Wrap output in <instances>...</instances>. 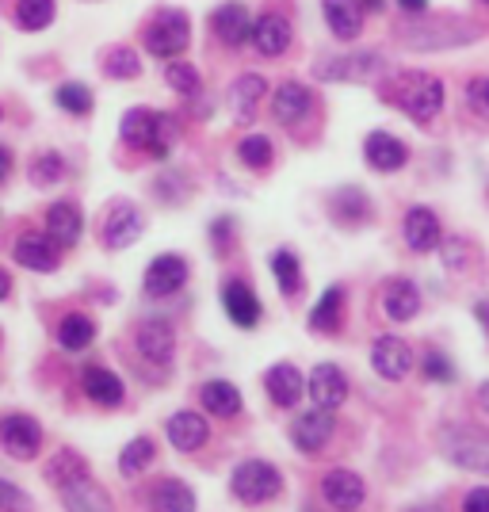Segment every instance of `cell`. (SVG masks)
<instances>
[{
	"mask_svg": "<svg viewBox=\"0 0 489 512\" xmlns=\"http://www.w3.org/2000/svg\"><path fill=\"white\" fill-rule=\"evenodd\" d=\"M394 35L409 50H451V46H470L474 39H482V27L463 16H409L398 23Z\"/></svg>",
	"mask_w": 489,
	"mask_h": 512,
	"instance_id": "6da1fadb",
	"label": "cell"
},
{
	"mask_svg": "<svg viewBox=\"0 0 489 512\" xmlns=\"http://www.w3.org/2000/svg\"><path fill=\"white\" fill-rule=\"evenodd\" d=\"M386 96L402 107L413 123L425 127V123H432L440 115V107H444V81L432 77V73H417V69L409 73V69H402L386 85Z\"/></svg>",
	"mask_w": 489,
	"mask_h": 512,
	"instance_id": "7a4b0ae2",
	"label": "cell"
},
{
	"mask_svg": "<svg viewBox=\"0 0 489 512\" xmlns=\"http://www.w3.org/2000/svg\"><path fill=\"white\" fill-rule=\"evenodd\" d=\"M440 455L474 474H489V432L470 425H447L440 432Z\"/></svg>",
	"mask_w": 489,
	"mask_h": 512,
	"instance_id": "3957f363",
	"label": "cell"
},
{
	"mask_svg": "<svg viewBox=\"0 0 489 512\" xmlns=\"http://www.w3.org/2000/svg\"><path fill=\"white\" fill-rule=\"evenodd\" d=\"M230 490H234L237 501L260 505V501H272V497L283 493V478H279V470L272 467V463H264V459H245V463L230 474Z\"/></svg>",
	"mask_w": 489,
	"mask_h": 512,
	"instance_id": "277c9868",
	"label": "cell"
},
{
	"mask_svg": "<svg viewBox=\"0 0 489 512\" xmlns=\"http://www.w3.org/2000/svg\"><path fill=\"white\" fill-rule=\"evenodd\" d=\"M142 43H146L149 54H157V58H180L188 46H192V23L188 16L180 12V8H169V12H161L157 20L146 27V35H142Z\"/></svg>",
	"mask_w": 489,
	"mask_h": 512,
	"instance_id": "5b68a950",
	"label": "cell"
},
{
	"mask_svg": "<svg viewBox=\"0 0 489 512\" xmlns=\"http://www.w3.org/2000/svg\"><path fill=\"white\" fill-rule=\"evenodd\" d=\"M0 448L8 451L12 459H20V463L35 459L43 451V425L35 417H27V413L0 417Z\"/></svg>",
	"mask_w": 489,
	"mask_h": 512,
	"instance_id": "8992f818",
	"label": "cell"
},
{
	"mask_svg": "<svg viewBox=\"0 0 489 512\" xmlns=\"http://www.w3.org/2000/svg\"><path fill=\"white\" fill-rule=\"evenodd\" d=\"M100 237L107 249H130L142 237V211L127 199H115L100 218Z\"/></svg>",
	"mask_w": 489,
	"mask_h": 512,
	"instance_id": "52a82bcc",
	"label": "cell"
},
{
	"mask_svg": "<svg viewBox=\"0 0 489 512\" xmlns=\"http://www.w3.org/2000/svg\"><path fill=\"white\" fill-rule=\"evenodd\" d=\"M333 432H337V417H333V409H302L295 417V425H291V440H295V448L302 455H318L329 440H333Z\"/></svg>",
	"mask_w": 489,
	"mask_h": 512,
	"instance_id": "ba28073f",
	"label": "cell"
},
{
	"mask_svg": "<svg viewBox=\"0 0 489 512\" xmlns=\"http://www.w3.org/2000/svg\"><path fill=\"white\" fill-rule=\"evenodd\" d=\"M321 497H325V505L337 512H356L367 501V482H363L356 470H329L325 474V482H321Z\"/></svg>",
	"mask_w": 489,
	"mask_h": 512,
	"instance_id": "9c48e42d",
	"label": "cell"
},
{
	"mask_svg": "<svg viewBox=\"0 0 489 512\" xmlns=\"http://www.w3.org/2000/svg\"><path fill=\"white\" fill-rule=\"evenodd\" d=\"M188 260L176 253H161L153 264L146 268V276H142V287H146V295H153V299H169V295H176L184 283H188Z\"/></svg>",
	"mask_w": 489,
	"mask_h": 512,
	"instance_id": "30bf717a",
	"label": "cell"
},
{
	"mask_svg": "<svg viewBox=\"0 0 489 512\" xmlns=\"http://www.w3.org/2000/svg\"><path fill=\"white\" fill-rule=\"evenodd\" d=\"M134 344H138V356L153 367H165L176 352V329L165 318H146L134 329Z\"/></svg>",
	"mask_w": 489,
	"mask_h": 512,
	"instance_id": "8fae6325",
	"label": "cell"
},
{
	"mask_svg": "<svg viewBox=\"0 0 489 512\" xmlns=\"http://www.w3.org/2000/svg\"><path fill=\"white\" fill-rule=\"evenodd\" d=\"M383 69V54H341V58H321L318 77H325V81H371Z\"/></svg>",
	"mask_w": 489,
	"mask_h": 512,
	"instance_id": "7c38bea8",
	"label": "cell"
},
{
	"mask_svg": "<svg viewBox=\"0 0 489 512\" xmlns=\"http://www.w3.org/2000/svg\"><path fill=\"white\" fill-rule=\"evenodd\" d=\"M314 111V92L302 85V81H283L272 92V115L283 127H302L306 115Z\"/></svg>",
	"mask_w": 489,
	"mask_h": 512,
	"instance_id": "4fadbf2b",
	"label": "cell"
},
{
	"mask_svg": "<svg viewBox=\"0 0 489 512\" xmlns=\"http://www.w3.org/2000/svg\"><path fill=\"white\" fill-rule=\"evenodd\" d=\"M306 394L314 398V406L321 409H341L348 402V379L337 363H318L306 379Z\"/></svg>",
	"mask_w": 489,
	"mask_h": 512,
	"instance_id": "5bb4252c",
	"label": "cell"
},
{
	"mask_svg": "<svg viewBox=\"0 0 489 512\" xmlns=\"http://www.w3.org/2000/svg\"><path fill=\"white\" fill-rule=\"evenodd\" d=\"M16 264H23L27 272H58V264H62V245L54 241L50 234H23L16 241Z\"/></svg>",
	"mask_w": 489,
	"mask_h": 512,
	"instance_id": "9a60e30c",
	"label": "cell"
},
{
	"mask_svg": "<svg viewBox=\"0 0 489 512\" xmlns=\"http://www.w3.org/2000/svg\"><path fill=\"white\" fill-rule=\"evenodd\" d=\"M402 234H405V245H409L413 253H432V249L444 245L440 218H436V211H428V207H409V211H405Z\"/></svg>",
	"mask_w": 489,
	"mask_h": 512,
	"instance_id": "2e32d148",
	"label": "cell"
},
{
	"mask_svg": "<svg viewBox=\"0 0 489 512\" xmlns=\"http://www.w3.org/2000/svg\"><path fill=\"white\" fill-rule=\"evenodd\" d=\"M371 367L390 379V383H398L405 379L409 371H413V348L402 341V337H379L375 348H371Z\"/></svg>",
	"mask_w": 489,
	"mask_h": 512,
	"instance_id": "e0dca14e",
	"label": "cell"
},
{
	"mask_svg": "<svg viewBox=\"0 0 489 512\" xmlns=\"http://www.w3.org/2000/svg\"><path fill=\"white\" fill-rule=\"evenodd\" d=\"M363 157H367V165L375 172H398V169H405L409 150H405L402 138H394V134H386V130H371L367 142H363Z\"/></svg>",
	"mask_w": 489,
	"mask_h": 512,
	"instance_id": "ac0fdd59",
	"label": "cell"
},
{
	"mask_svg": "<svg viewBox=\"0 0 489 512\" xmlns=\"http://www.w3.org/2000/svg\"><path fill=\"white\" fill-rule=\"evenodd\" d=\"M264 390H268V398H272L279 409H295L298 398L306 394V379L298 375L295 363H272V367L264 371Z\"/></svg>",
	"mask_w": 489,
	"mask_h": 512,
	"instance_id": "d6986e66",
	"label": "cell"
},
{
	"mask_svg": "<svg viewBox=\"0 0 489 512\" xmlns=\"http://www.w3.org/2000/svg\"><path fill=\"white\" fill-rule=\"evenodd\" d=\"M249 43H253V50L260 58H279L291 46V23L283 20L279 12H264L260 20H253Z\"/></svg>",
	"mask_w": 489,
	"mask_h": 512,
	"instance_id": "ffe728a7",
	"label": "cell"
},
{
	"mask_svg": "<svg viewBox=\"0 0 489 512\" xmlns=\"http://www.w3.org/2000/svg\"><path fill=\"white\" fill-rule=\"evenodd\" d=\"M62 505H65V512H115L107 490L100 486V482H92L88 474L73 478V482H65Z\"/></svg>",
	"mask_w": 489,
	"mask_h": 512,
	"instance_id": "44dd1931",
	"label": "cell"
},
{
	"mask_svg": "<svg viewBox=\"0 0 489 512\" xmlns=\"http://www.w3.org/2000/svg\"><path fill=\"white\" fill-rule=\"evenodd\" d=\"M222 306L237 329H253L260 321V299L253 295V287L245 279H226L222 283Z\"/></svg>",
	"mask_w": 489,
	"mask_h": 512,
	"instance_id": "7402d4cb",
	"label": "cell"
},
{
	"mask_svg": "<svg viewBox=\"0 0 489 512\" xmlns=\"http://www.w3.org/2000/svg\"><path fill=\"white\" fill-rule=\"evenodd\" d=\"M321 12H325V23L329 31L341 39V43H352L363 35V4L360 0H321Z\"/></svg>",
	"mask_w": 489,
	"mask_h": 512,
	"instance_id": "603a6c76",
	"label": "cell"
},
{
	"mask_svg": "<svg viewBox=\"0 0 489 512\" xmlns=\"http://www.w3.org/2000/svg\"><path fill=\"white\" fill-rule=\"evenodd\" d=\"M165 432H169V444L176 451H199L203 444H207V436H211V428H207V421L199 417V413H192V409H180V413H172L169 425H165Z\"/></svg>",
	"mask_w": 489,
	"mask_h": 512,
	"instance_id": "cb8c5ba5",
	"label": "cell"
},
{
	"mask_svg": "<svg viewBox=\"0 0 489 512\" xmlns=\"http://www.w3.org/2000/svg\"><path fill=\"white\" fill-rule=\"evenodd\" d=\"M211 31L218 35V43H226L230 50H237V46L249 43L253 20H249V12H245L241 4H222L211 16Z\"/></svg>",
	"mask_w": 489,
	"mask_h": 512,
	"instance_id": "d4e9b609",
	"label": "cell"
},
{
	"mask_svg": "<svg viewBox=\"0 0 489 512\" xmlns=\"http://www.w3.org/2000/svg\"><path fill=\"white\" fill-rule=\"evenodd\" d=\"M264 92H268V81H264L260 73H241L234 85H230V92H226L234 119L249 123L256 115V107H260V100H264Z\"/></svg>",
	"mask_w": 489,
	"mask_h": 512,
	"instance_id": "484cf974",
	"label": "cell"
},
{
	"mask_svg": "<svg viewBox=\"0 0 489 512\" xmlns=\"http://www.w3.org/2000/svg\"><path fill=\"white\" fill-rule=\"evenodd\" d=\"M81 386H85V394L96 402V406H119L123 398H127V390H123V379L115 375V371H107V367H85L81 371Z\"/></svg>",
	"mask_w": 489,
	"mask_h": 512,
	"instance_id": "4316f807",
	"label": "cell"
},
{
	"mask_svg": "<svg viewBox=\"0 0 489 512\" xmlns=\"http://www.w3.org/2000/svg\"><path fill=\"white\" fill-rule=\"evenodd\" d=\"M46 234L54 237L62 249H73L77 241H81V234H85V218H81V211L73 207V203H54L50 211H46Z\"/></svg>",
	"mask_w": 489,
	"mask_h": 512,
	"instance_id": "83f0119b",
	"label": "cell"
},
{
	"mask_svg": "<svg viewBox=\"0 0 489 512\" xmlns=\"http://www.w3.org/2000/svg\"><path fill=\"white\" fill-rule=\"evenodd\" d=\"M383 310L390 321H413L421 310V291L413 279H390L383 295Z\"/></svg>",
	"mask_w": 489,
	"mask_h": 512,
	"instance_id": "f1b7e54d",
	"label": "cell"
},
{
	"mask_svg": "<svg viewBox=\"0 0 489 512\" xmlns=\"http://www.w3.org/2000/svg\"><path fill=\"white\" fill-rule=\"evenodd\" d=\"M149 509L153 512H195V493L180 478H161L149 490Z\"/></svg>",
	"mask_w": 489,
	"mask_h": 512,
	"instance_id": "f546056e",
	"label": "cell"
},
{
	"mask_svg": "<svg viewBox=\"0 0 489 512\" xmlns=\"http://www.w3.org/2000/svg\"><path fill=\"white\" fill-rule=\"evenodd\" d=\"M341 318H344V287L333 283V287L314 302V310H310V329H318V333H337V329H341Z\"/></svg>",
	"mask_w": 489,
	"mask_h": 512,
	"instance_id": "4dcf8cb0",
	"label": "cell"
},
{
	"mask_svg": "<svg viewBox=\"0 0 489 512\" xmlns=\"http://www.w3.org/2000/svg\"><path fill=\"white\" fill-rule=\"evenodd\" d=\"M329 211H333V218L341 226H360V222L371 218V203H367V195L360 188H344V192H337L329 199Z\"/></svg>",
	"mask_w": 489,
	"mask_h": 512,
	"instance_id": "1f68e13d",
	"label": "cell"
},
{
	"mask_svg": "<svg viewBox=\"0 0 489 512\" xmlns=\"http://www.w3.org/2000/svg\"><path fill=\"white\" fill-rule=\"evenodd\" d=\"M241 390L234 383H226V379H211V383L203 386V409H211L214 417H237L241 413Z\"/></svg>",
	"mask_w": 489,
	"mask_h": 512,
	"instance_id": "d6a6232c",
	"label": "cell"
},
{
	"mask_svg": "<svg viewBox=\"0 0 489 512\" xmlns=\"http://www.w3.org/2000/svg\"><path fill=\"white\" fill-rule=\"evenodd\" d=\"M96 341V321L85 318V314H65L62 325H58V344L65 352H81Z\"/></svg>",
	"mask_w": 489,
	"mask_h": 512,
	"instance_id": "836d02e7",
	"label": "cell"
},
{
	"mask_svg": "<svg viewBox=\"0 0 489 512\" xmlns=\"http://www.w3.org/2000/svg\"><path fill=\"white\" fill-rule=\"evenodd\" d=\"M153 119H157V111H146V107H134L123 115V123H119V134H123V142L127 146H138V150H149V138H153Z\"/></svg>",
	"mask_w": 489,
	"mask_h": 512,
	"instance_id": "e575fe53",
	"label": "cell"
},
{
	"mask_svg": "<svg viewBox=\"0 0 489 512\" xmlns=\"http://www.w3.org/2000/svg\"><path fill=\"white\" fill-rule=\"evenodd\" d=\"M272 272H276L279 291H283L287 299H295L298 291H302V264H298V256L291 253V249L272 253Z\"/></svg>",
	"mask_w": 489,
	"mask_h": 512,
	"instance_id": "d590c367",
	"label": "cell"
},
{
	"mask_svg": "<svg viewBox=\"0 0 489 512\" xmlns=\"http://www.w3.org/2000/svg\"><path fill=\"white\" fill-rule=\"evenodd\" d=\"M176 142H180V119L157 111V119H153V138H149V153H153L157 161H169V153Z\"/></svg>",
	"mask_w": 489,
	"mask_h": 512,
	"instance_id": "8d00e7d4",
	"label": "cell"
},
{
	"mask_svg": "<svg viewBox=\"0 0 489 512\" xmlns=\"http://www.w3.org/2000/svg\"><path fill=\"white\" fill-rule=\"evenodd\" d=\"M104 73L107 77H115V81H134V77L142 73V58H138V50H134V46H115V50H107Z\"/></svg>",
	"mask_w": 489,
	"mask_h": 512,
	"instance_id": "74e56055",
	"label": "cell"
},
{
	"mask_svg": "<svg viewBox=\"0 0 489 512\" xmlns=\"http://www.w3.org/2000/svg\"><path fill=\"white\" fill-rule=\"evenodd\" d=\"M54 23V0H16V27L43 31Z\"/></svg>",
	"mask_w": 489,
	"mask_h": 512,
	"instance_id": "f35d334b",
	"label": "cell"
},
{
	"mask_svg": "<svg viewBox=\"0 0 489 512\" xmlns=\"http://www.w3.org/2000/svg\"><path fill=\"white\" fill-rule=\"evenodd\" d=\"M237 157H241L249 169H268L272 157H276L272 138H268V134H245V138L237 142Z\"/></svg>",
	"mask_w": 489,
	"mask_h": 512,
	"instance_id": "ab89813d",
	"label": "cell"
},
{
	"mask_svg": "<svg viewBox=\"0 0 489 512\" xmlns=\"http://www.w3.org/2000/svg\"><path fill=\"white\" fill-rule=\"evenodd\" d=\"M81 474H85V459H81L77 451H58V455L46 463V482H54L58 490H62L65 482L81 478Z\"/></svg>",
	"mask_w": 489,
	"mask_h": 512,
	"instance_id": "60d3db41",
	"label": "cell"
},
{
	"mask_svg": "<svg viewBox=\"0 0 489 512\" xmlns=\"http://www.w3.org/2000/svg\"><path fill=\"white\" fill-rule=\"evenodd\" d=\"M153 455H157L153 440H149V436H138V440H130L127 448H123V455H119V470H123L127 478H134V474H142V470L153 463Z\"/></svg>",
	"mask_w": 489,
	"mask_h": 512,
	"instance_id": "b9f144b4",
	"label": "cell"
},
{
	"mask_svg": "<svg viewBox=\"0 0 489 512\" xmlns=\"http://www.w3.org/2000/svg\"><path fill=\"white\" fill-rule=\"evenodd\" d=\"M54 104L62 107V111H69V115H88V111H92V92H88V85L65 81V85H58V92H54Z\"/></svg>",
	"mask_w": 489,
	"mask_h": 512,
	"instance_id": "7bdbcfd3",
	"label": "cell"
},
{
	"mask_svg": "<svg viewBox=\"0 0 489 512\" xmlns=\"http://www.w3.org/2000/svg\"><path fill=\"white\" fill-rule=\"evenodd\" d=\"M65 176V161H62V153H39L35 157V165H31V184L35 188H50V184H58Z\"/></svg>",
	"mask_w": 489,
	"mask_h": 512,
	"instance_id": "ee69618b",
	"label": "cell"
},
{
	"mask_svg": "<svg viewBox=\"0 0 489 512\" xmlns=\"http://www.w3.org/2000/svg\"><path fill=\"white\" fill-rule=\"evenodd\" d=\"M165 81H169L172 92H180V96H195L203 81H199V69L188 62H169L165 65Z\"/></svg>",
	"mask_w": 489,
	"mask_h": 512,
	"instance_id": "f6af8a7d",
	"label": "cell"
},
{
	"mask_svg": "<svg viewBox=\"0 0 489 512\" xmlns=\"http://www.w3.org/2000/svg\"><path fill=\"white\" fill-rule=\"evenodd\" d=\"M467 107L489 123V77H474L467 81Z\"/></svg>",
	"mask_w": 489,
	"mask_h": 512,
	"instance_id": "bcb514c9",
	"label": "cell"
},
{
	"mask_svg": "<svg viewBox=\"0 0 489 512\" xmlns=\"http://www.w3.org/2000/svg\"><path fill=\"white\" fill-rule=\"evenodd\" d=\"M0 509L4 512H31L35 505H31V493L0 478Z\"/></svg>",
	"mask_w": 489,
	"mask_h": 512,
	"instance_id": "7dc6e473",
	"label": "cell"
},
{
	"mask_svg": "<svg viewBox=\"0 0 489 512\" xmlns=\"http://www.w3.org/2000/svg\"><path fill=\"white\" fill-rule=\"evenodd\" d=\"M440 260H444L451 272H463L467 268V241H459V237H451V241H444V249H440Z\"/></svg>",
	"mask_w": 489,
	"mask_h": 512,
	"instance_id": "c3c4849f",
	"label": "cell"
},
{
	"mask_svg": "<svg viewBox=\"0 0 489 512\" xmlns=\"http://www.w3.org/2000/svg\"><path fill=\"white\" fill-rule=\"evenodd\" d=\"M425 375L432 379V383H451V375H455V371H451V363H447L440 352H428V356H425Z\"/></svg>",
	"mask_w": 489,
	"mask_h": 512,
	"instance_id": "681fc988",
	"label": "cell"
},
{
	"mask_svg": "<svg viewBox=\"0 0 489 512\" xmlns=\"http://www.w3.org/2000/svg\"><path fill=\"white\" fill-rule=\"evenodd\" d=\"M463 512H489V486H474L463 501Z\"/></svg>",
	"mask_w": 489,
	"mask_h": 512,
	"instance_id": "f907efd6",
	"label": "cell"
},
{
	"mask_svg": "<svg viewBox=\"0 0 489 512\" xmlns=\"http://www.w3.org/2000/svg\"><path fill=\"white\" fill-rule=\"evenodd\" d=\"M398 8L405 16H421V12H428V0H398Z\"/></svg>",
	"mask_w": 489,
	"mask_h": 512,
	"instance_id": "816d5d0a",
	"label": "cell"
},
{
	"mask_svg": "<svg viewBox=\"0 0 489 512\" xmlns=\"http://www.w3.org/2000/svg\"><path fill=\"white\" fill-rule=\"evenodd\" d=\"M8 172H12V150H8V146H0V184L8 180Z\"/></svg>",
	"mask_w": 489,
	"mask_h": 512,
	"instance_id": "f5cc1de1",
	"label": "cell"
},
{
	"mask_svg": "<svg viewBox=\"0 0 489 512\" xmlns=\"http://www.w3.org/2000/svg\"><path fill=\"white\" fill-rule=\"evenodd\" d=\"M478 409H482V413L489 417V383L478 386Z\"/></svg>",
	"mask_w": 489,
	"mask_h": 512,
	"instance_id": "db71d44e",
	"label": "cell"
},
{
	"mask_svg": "<svg viewBox=\"0 0 489 512\" xmlns=\"http://www.w3.org/2000/svg\"><path fill=\"white\" fill-rule=\"evenodd\" d=\"M8 291H12V279H8V272L0 268V302L8 299Z\"/></svg>",
	"mask_w": 489,
	"mask_h": 512,
	"instance_id": "11a10c76",
	"label": "cell"
},
{
	"mask_svg": "<svg viewBox=\"0 0 489 512\" xmlns=\"http://www.w3.org/2000/svg\"><path fill=\"white\" fill-rule=\"evenodd\" d=\"M360 4H363V12H383L386 0H360Z\"/></svg>",
	"mask_w": 489,
	"mask_h": 512,
	"instance_id": "9f6ffc18",
	"label": "cell"
},
{
	"mask_svg": "<svg viewBox=\"0 0 489 512\" xmlns=\"http://www.w3.org/2000/svg\"><path fill=\"white\" fill-rule=\"evenodd\" d=\"M478 314H482V321H486V329H489V302L486 306H478Z\"/></svg>",
	"mask_w": 489,
	"mask_h": 512,
	"instance_id": "6f0895ef",
	"label": "cell"
},
{
	"mask_svg": "<svg viewBox=\"0 0 489 512\" xmlns=\"http://www.w3.org/2000/svg\"><path fill=\"white\" fill-rule=\"evenodd\" d=\"M0 348H4V329H0Z\"/></svg>",
	"mask_w": 489,
	"mask_h": 512,
	"instance_id": "680465c9",
	"label": "cell"
},
{
	"mask_svg": "<svg viewBox=\"0 0 489 512\" xmlns=\"http://www.w3.org/2000/svg\"><path fill=\"white\" fill-rule=\"evenodd\" d=\"M482 4H489V0H482Z\"/></svg>",
	"mask_w": 489,
	"mask_h": 512,
	"instance_id": "91938a15",
	"label": "cell"
}]
</instances>
